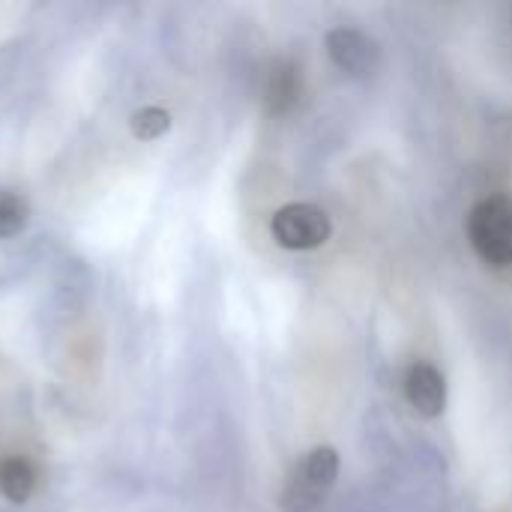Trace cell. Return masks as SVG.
<instances>
[{
  "mask_svg": "<svg viewBox=\"0 0 512 512\" xmlns=\"http://www.w3.org/2000/svg\"><path fill=\"white\" fill-rule=\"evenodd\" d=\"M300 99V69L291 60H279L267 78V108L273 114H285Z\"/></svg>",
  "mask_w": 512,
  "mask_h": 512,
  "instance_id": "obj_6",
  "label": "cell"
},
{
  "mask_svg": "<svg viewBox=\"0 0 512 512\" xmlns=\"http://www.w3.org/2000/svg\"><path fill=\"white\" fill-rule=\"evenodd\" d=\"M327 54L336 69L351 78H369L381 66V48L372 36L357 27H333L324 39Z\"/></svg>",
  "mask_w": 512,
  "mask_h": 512,
  "instance_id": "obj_4",
  "label": "cell"
},
{
  "mask_svg": "<svg viewBox=\"0 0 512 512\" xmlns=\"http://www.w3.org/2000/svg\"><path fill=\"white\" fill-rule=\"evenodd\" d=\"M27 228V201L15 192H0V237H15Z\"/></svg>",
  "mask_w": 512,
  "mask_h": 512,
  "instance_id": "obj_9",
  "label": "cell"
},
{
  "mask_svg": "<svg viewBox=\"0 0 512 512\" xmlns=\"http://www.w3.org/2000/svg\"><path fill=\"white\" fill-rule=\"evenodd\" d=\"M129 129L138 141H156L162 138L168 129H171V114L159 105H147V108H138L129 120Z\"/></svg>",
  "mask_w": 512,
  "mask_h": 512,
  "instance_id": "obj_8",
  "label": "cell"
},
{
  "mask_svg": "<svg viewBox=\"0 0 512 512\" xmlns=\"http://www.w3.org/2000/svg\"><path fill=\"white\" fill-rule=\"evenodd\" d=\"M33 489H36V474L27 459H18V456L0 459V495L9 504H18V507L27 504L33 498Z\"/></svg>",
  "mask_w": 512,
  "mask_h": 512,
  "instance_id": "obj_7",
  "label": "cell"
},
{
  "mask_svg": "<svg viewBox=\"0 0 512 512\" xmlns=\"http://www.w3.org/2000/svg\"><path fill=\"white\" fill-rule=\"evenodd\" d=\"M270 234L282 249L306 252V249H318L330 240L333 222L315 204H285L273 213Z\"/></svg>",
  "mask_w": 512,
  "mask_h": 512,
  "instance_id": "obj_3",
  "label": "cell"
},
{
  "mask_svg": "<svg viewBox=\"0 0 512 512\" xmlns=\"http://www.w3.org/2000/svg\"><path fill=\"white\" fill-rule=\"evenodd\" d=\"M468 240L492 267L512 264V195L498 192L477 201L468 213Z\"/></svg>",
  "mask_w": 512,
  "mask_h": 512,
  "instance_id": "obj_2",
  "label": "cell"
},
{
  "mask_svg": "<svg viewBox=\"0 0 512 512\" xmlns=\"http://www.w3.org/2000/svg\"><path fill=\"white\" fill-rule=\"evenodd\" d=\"M339 477V453L333 447H315L309 450L288 474L282 489V512H318Z\"/></svg>",
  "mask_w": 512,
  "mask_h": 512,
  "instance_id": "obj_1",
  "label": "cell"
},
{
  "mask_svg": "<svg viewBox=\"0 0 512 512\" xmlns=\"http://www.w3.org/2000/svg\"><path fill=\"white\" fill-rule=\"evenodd\" d=\"M405 399L408 405L426 417V420H435L444 414L447 408V381L441 375V369H435L432 363L426 360H417L414 366H408L405 372Z\"/></svg>",
  "mask_w": 512,
  "mask_h": 512,
  "instance_id": "obj_5",
  "label": "cell"
}]
</instances>
